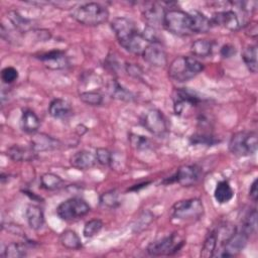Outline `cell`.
<instances>
[{
    "label": "cell",
    "instance_id": "3957f363",
    "mask_svg": "<svg viewBox=\"0 0 258 258\" xmlns=\"http://www.w3.org/2000/svg\"><path fill=\"white\" fill-rule=\"evenodd\" d=\"M162 26L167 31L177 36H188L195 34L190 13L180 9L166 10Z\"/></svg>",
    "mask_w": 258,
    "mask_h": 258
},
{
    "label": "cell",
    "instance_id": "7c38bea8",
    "mask_svg": "<svg viewBox=\"0 0 258 258\" xmlns=\"http://www.w3.org/2000/svg\"><path fill=\"white\" fill-rule=\"evenodd\" d=\"M173 108L174 112L177 115L183 113L186 107L197 106L202 100L196 92L190 91L185 88H180L174 91L173 93Z\"/></svg>",
    "mask_w": 258,
    "mask_h": 258
},
{
    "label": "cell",
    "instance_id": "7bdbcfd3",
    "mask_svg": "<svg viewBox=\"0 0 258 258\" xmlns=\"http://www.w3.org/2000/svg\"><path fill=\"white\" fill-rule=\"evenodd\" d=\"M245 31H246V34H248L249 36H251V37H256V36H257V33H258L256 22L248 23V24L246 25Z\"/></svg>",
    "mask_w": 258,
    "mask_h": 258
},
{
    "label": "cell",
    "instance_id": "f546056e",
    "mask_svg": "<svg viewBox=\"0 0 258 258\" xmlns=\"http://www.w3.org/2000/svg\"><path fill=\"white\" fill-rule=\"evenodd\" d=\"M217 246H218V237H217V233L216 230L211 231L208 236L206 237L202 250H201V257H212L215 255V252L217 250Z\"/></svg>",
    "mask_w": 258,
    "mask_h": 258
},
{
    "label": "cell",
    "instance_id": "8992f818",
    "mask_svg": "<svg viewBox=\"0 0 258 258\" xmlns=\"http://www.w3.org/2000/svg\"><path fill=\"white\" fill-rule=\"evenodd\" d=\"M91 211L90 205L82 198H70L58 205L56 214L62 221H75L85 217Z\"/></svg>",
    "mask_w": 258,
    "mask_h": 258
},
{
    "label": "cell",
    "instance_id": "b9f144b4",
    "mask_svg": "<svg viewBox=\"0 0 258 258\" xmlns=\"http://www.w3.org/2000/svg\"><path fill=\"white\" fill-rule=\"evenodd\" d=\"M249 197L250 199L256 203L257 202V198H258V190H257V178H255L253 180V182L251 183L250 185V188H249Z\"/></svg>",
    "mask_w": 258,
    "mask_h": 258
},
{
    "label": "cell",
    "instance_id": "7a4b0ae2",
    "mask_svg": "<svg viewBox=\"0 0 258 258\" xmlns=\"http://www.w3.org/2000/svg\"><path fill=\"white\" fill-rule=\"evenodd\" d=\"M204 70V64L192 56L180 55L175 57L168 67V76L179 83L187 82Z\"/></svg>",
    "mask_w": 258,
    "mask_h": 258
},
{
    "label": "cell",
    "instance_id": "f1b7e54d",
    "mask_svg": "<svg viewBox=\"0 0 258 258\" xmlns=\"http://www.w3.org/2000/svg\"><path fill=\"white\" fill-rule=\"evenodd\" d=\"M242 59L246 64L247 69L255 74L257 72V45L249 44L247 45L242 52Z\"/></svg>",
    "mask_w": 258,
    "mask_h": 258
},
{
    "label": "cell",
    "instance_id": "9c48e42d",
    "mask_svg": "<svg viewBox=\"0 0 258 258\" xmlns=\"http://www.w3.org/2000/svg\"><path fill=\"white\" fill-rule=\"evenodd\" d=\"M249 235L246 234L241 229L238 231L237 229L222 243L221 252L218 253V256L221 257H231L238 254L242 251L249 240Z\"/></svg>",
    "mask_w": 258,
    "mask_h": 258
},
{
    "label": "cell",
    "instance_id": "ab89813d",
    "mask_svg": "<svg viewBox=\"0 0 258 258\" xmlns=\"http://www.w3.org/2000/svg\"><path fill=\"white\" fill-rule=\"evenodd\" d=\"M125 68H126V72L131 77H133L135 79H141L142 78L143 71L138 64H136V63H126Z\"/></svg>",
    "mask_w": 258,
    "mask_h": 258
},
{
    "label": "cell",
    "instance_id": "d6a6232c",
    "mask_svg": "<svg viewBox=\"0 0 258 258\" xmlns=\"http://www.w3.org/2000/svg\"><path fill=\"white\" fill-rule=\"evenodd\" d=\"M80 100L90 106H100L103 104L104 96L98 90H89L81 92Z\"/></svg>",
    "mask_w": 258,
    "mask_h": 258
},
{
    "label": "cell",
    "instance_id": "e0dca14e",
    "mask_svg": "<svg viewBox=\"0 0 258 258\" xmlns=\"http://www.w3.org/2000/svg\"><path fill=\"white\" fill-rule=\"evenodd\" d=\"M71 164L78 169L87 170L96 165V155L88 150H79L70 158Z\"/></svg>",
    "mask_w": 258,
    "mask_h": 258
},
{
    "label": "cell",
    "instance_id": "d4e9b609",
    "mask_svg": "<svg viewBox=\"0 0 258 258\" xmlns=\"http://www.w3.org/2000/svg\"><path fill=\"white\" fill-rule=\"evenodd\" d=\"M214 44L211 40L201 38L195 40L190 45V52L199 57L210 56L213 52Z\"/></svg>",
    "mask_w": 258,
    "mask_h": 258
},
{
    "label": "cell",
    "instance_id": "d590c367",
    "mask_svg": "<svg viewBox=\"0 0 258 258\" xmlns=\"http://www.w3.org/2000/svg\"><path fill=\"white\" fill-rule=\"evenodd\" d=\"M190 142L191 144L194 145H207V146H211V145H214L216 143L219 142V140H217L213 135L211 134H205V133H202V134H194L191 137H190Z\"/></svg>",
    "mask_w": 258,
    "mask_h": 258
},
{
    "label": "cell",
    "instance_id": "e575fe53",
    "mask_svg": "<svg viewBox=\"0 0 258 258\" xmlns=\"http://www.w3.org/2000/svg\"><path fill=\"white\" fill-rule=\"evenodd\" d=\"M103 228V222L100 219H92L88 221L83 229V234L86 238H92L96 236Z\"/></svg>",
    "mask_w": 258,
    "mask_h": 258
},
{
    "label": "cell",
    "instance_id": "9a60e30c",
    "mask_svg": "<svg viewBox=\"0 0 258 258\" xmlns=\"http://www.w3.org/2000/svg\"><path fill=\"white\" fill-rule=\"evenodd\" d=\"M36 58L41 60L44 66L50 70H60L67 67L68 58L64 51L59 49H52L36 55Z\"/></svg>",
    "mask_w": 258,
    "mask_h": 258
},
{
    "label": "cell",
    "instance_id": "74e56055",
    "mask_svg": "<svg viewBox=\"0 0 258 258\" xmlns=\"http://www.w3.org/2000/svg\"><path fill=\"white\" fill-rule=\"evenodd\" d=\"M129 140H130L132 147L137 150H144V149H148L150 147V141L142 135L130 134Z\"/></svg>",
    "mask_w": 258,
    "mask_h": 258
},
{
    "label": "cell",
    "instance_id": "52a82bcc",
    "mask_svg": "<svg viewBox=\"0 0 258 258\" xmlns=\"http://www.w3.org/2000/svg\"><path fill=\"white\" fill-rule=\"evenodd\" d=\"M183 244V240L179 239L175 234H171L169 236L151 242L147 246L146 251L151 256L173 255L181 249Z\"/></svg>",
    "mask_w": 258,
    "mask_h": 258
},
{
    "label": "cell",
    "instance_id": "d6986e66",
    "mask_svg": "<svg viewBox=\"0 0 258 258\" xmlns=\"http://www.w3.org/2000/svg\"><path fill=\"white\" fill-rule=\"evenodd\" d=\"M7 156L13 161H31L36 158L37 153L32 149L31 146L26 147L19 144H14L7 148Z\"/></svg>",
    "mask_w": 258,
    "mask_h": 258
},
{
    "label": "cell",
    "instance_id": "484cf974",
    "mask_svg": "<svg viewBox=\"0 0 258 258\" xmlns=\"http://www.w3.org/2000/svg\"><path fill=\"white\" fill-rule=\"evenodd\" d=\"M108 91H109V94L111 95V97L114 99H117V100L129 102L134 99L133 94L130 91H128L127 89H125L124 87H122L116 80H112L109 83Z\"/></svg>",
    "mask_w": 258,
    "mask_h": 258
},
{
    "label": "cell",
    "instance_id": "ac0fdd59",
    "mask_svg": "<svg viewBox=\"0 0 258 258\" xmlns=\"http://www.w3.org/2000/svg\"><path fill=\"white\" fill-rule=\"evenodd\" d=\"M165 9L156 3H153L150 7H147L143 10V18L145 19L147 26L156 28L158 26H162L163 18L165 14Z\"/></svg>",
    "mask_w": 258,
    "mask_h": 258
},
{
    "label": "cell",
    "instance_id": "cb8c5ba5",
    "mask_svg": "<svg viewBox=\"0 0 258 258\" xmlns=\"http://www.w3.org/2000/svg\"><path fill=\"white\" fill-rule=\"evenodd\" d=\"M192 18L194 33H206L213 27L211 19L200 11L194 10L189 12Z\"/></svg>",
    "mask_w": 258,
    "mask_h": 258
},
{
    "label": "cell",
    "instance_id": "4fadbf2b",
    "mask_svg": "<svg viewBox=\"0 0 258 258\" xmlns=\"http://www.w3.org/2000/svg\"><path fill=\"white\" fill-rule=\"evenodd\" d=\"M141 55L147 63L153 67L161 68L167 63L166 52L161 44V41L149 42Z\"/></svg>",
    "mask_w": 258,
    "mask_h": 258
},
{
    "label": "cell",
    "instance_id": "7402d4cb",
    "mask_svg": "<svg viewBox=\"0 0 258 258\" xmlns=\"http://www.w3.org/2000/svg\"><path fill=\"white\" fill-rule=\"evenodd\" d=\"M25 217L28 226L32 230H39L44 224V215L40 207L36 205H29L25 211Z\"/></svg>",
    "mask_w": 258,
    "mask_h": 258
},
{
    "label": "cell",
    "instance_id": "836d02e7",
    "mask_svg": "<svg viewBox=\"0 0 258 258\" xmlns=\"http://www.w3.org/2000/svg\"><path fill=\"white\" fill-rule=\"evenodd\" d=\"M256 228H257V211L256 209H253L244 218L242 222L241 230L250 236L251 234L256 232Z\"/></svg>",
    "mask_w": 258,
    "mask_h": 258
},
{
    "label": "cell",
    "instance_id": "83f0119b",
    "mask_svg": "<svg viewBox=\"0 0 258 258\" xmlns=\"http://www.w3.org/2000/svg\"><path fill=\"white\" fill-rule=\"evenodd\" d=\"M63 185V179L52 172L43 173L40 176V187L45 190H55Z\"/></svg>",
    "mask_w": 258,
    "mask_h": 258
},
{
    "label": "cell",
    "instance_id": "5b68a950",
    "mask_svg": "<svg viewBox=\"0 0 258 258\" xmlns=\"http://www.w3.org/2000/svg\"><path fill=\"white\" fill-rule=\"evenodd\" d=\"M204 204L200 199L192 198L178 201L169 210L171 219L177 221H195L204 215Z\"/></svg>",
    "mask_w": 258,
    "mask_h": 258
},
{
    "label": "cell",
    "instance_id": "8d00e7d4",
    "mask_svg": "<svg viewBox=\"0 0 258 258\" xmlns=\"http://www.w3.org/2000/svg\"><path fill=\"white\" fill-rule=\"evenodd\" d=\"M95 155L97 162L101 165L109 166L113 163V154L107 148H97Z\"/></svg>",
    "mask_w": 258,
    "mask_h": 258
},
{
    "label": "cell",
    "instance_id": "1f68e13d",
    "mask_svg": "<svg viewBox=\"0 0 258 258\" xmlns=\"http://www.w3.org/2000/svg\"><path fill=\"white\" fill-rule=\"evenodd\" d=\"M99 202L102 207L109 209H115L121 205L120 195L116 189H111L102 194L100 196Z\"/></svg>",
    "mask_w": 258,
    "mask_h": 258
},
{
    "label": "cell",
    "instance_id": "60d3db41",
    "mask_svg": "<svg viewBox=\"0 0 258 258\" xmlns=\"http://www.w3.org/2000/svg\"><path fill=\"white\" fill-rule=\"evenodd\" d=\"M220 53L224 58H229L236 53V48L232 44H224L220 50Z\"/></svg>",
    "mask_w": 258,
    "mask_h": 258
},
{
    "label": "cell",
    "instance_id": "4316f807",
    "mask_svg": "<svg viewBox=\"0 0 258 258\" xmlns=\"http://www.w3.org/2000/svg\"><path fill=\"white\" fill-rule=\"evenodd\" d=\"M59 242L69 250H79L82 247V242L79 235L73 230H64L59 235Z\"/></svg>",
    "mask_w": 258,
    "mask_h": 258
},
{
    "label": "cell",
    "instance_id": "ba28073f",
    "mask_svg": "<svg viewBox=\"0 0 258 258\" xmlns=\"http://www.w3.org/2000/svg\"><path fill=\"white\" fill-rule=\"evenodd\" d=\"M141 123L147 131L156 136H162L168 131L167 120L158 109H150L144 113Z\"/></svg>",
    "mask_w": 258,
    "mask_h": 258
},
{
    "label": "cell",
    "instance_id": "277c9868",
    "mask_svg": "<svg viewBox=\"0 0 258 258\" xmlns=\"http://www.w3.org/2000/svg\"><path fill=\"white\" fill-rule=\"evenodd\" d=\"M258 137L255 131H239L232 135L229 141V150L236 156L246 157L257 151Z\"/></svg>",
    "mask_w": 258,
    "mask_h": 258
},
{
    "label": "cell",
    "instance_id": "ffe728a7",
    "mask_svg": "<svg viewBox=\"0 0 258 258\" xmlns=\"http://www.w3.org/2000/svg\"><path fill=\"white\" fill-rule=\"evenodd\" d=\"M40 126V120L38 116L30 109H24L21 113L20 127L21 130L27 134H34L37 132Z\"/></svg>",
    "mask_w": 258,
    "mask_h": 258
},
{
    "label": "cell",
    "instance_id": "4dcf8cb0",
    "mask_svg": "<svg viewBox=\"0 0 258 258\" xmlns=\"http://www.w3.org/2000/svg\"><path fill=\"white\" fill-rule=\"evenodd\" d=\"M27 251L28 250L26 244L13 242L5 247L2 256L6 258H20L25 257L27 255Z\"/></svg>",
    "mask_w": 258,
    "mask_h": 258
},
{
    "label": "cell",
    "instance_id": "8fae6325",
    "mask_svg": "<svg viewBox=\"0 0 258 258\" xmlns=\"http://www.w3.org/2000/svg\"><path fill=\"white\" fill-rule=\"evenodd\" d=\"M111 28L114 31L119 44L128 41L139 31L135 23L126 17H116L111 22Z\"/></svg>",
    "mask_w": 258,
    "mask_h": 258
},
{
    "label": "cell",
    "instance_id": "2e32d148",
    "mask_svg": "<svg viewBox=\"0 0 258 258\" xmlns=\"http://www.w3.org/2000/svg\"><path fill=\"white\" fill-rule=\"evenodd\" d=\"M30 146L32 149L38 153L42 151H51L60 148L61 143L58 139L53 138L44 133L34 134L30 140Z\"/></svg>",
    "mask_w": 258,
    "mask_h": 258
},
{
    "label": "cell",
    "instance_id": "44dd1931",
    "mask_svg": "<svg viewBox=\"0 0 258 258\" xmlns=\"http://www.w3.org/2000/svg\"><path fill=\"white\" fill-rule=\"evenodd\" d=\"M48 114L54 119L68 118L72 114V106L64 99H53L48 105Z\"/></svg>",
    "mask_w": 258,
    "mask_h": 258
},
{
    "label": "cell",
    "instance_id": "6da1fadb",
    "mask_svg": "<svg viewBox=\"0 0 258 258\" xmlns=\"http://www.w3.org/2000/svg\"><path fill=\"white\" fill-rule=\"evenodd\" d=\"M72 16L83 25L99 26L108 21L109 11L100 3L89 2L74 8Z\"/></svg>",
    "mask_w": 258,
    "mask_h": 258
},
{
    "label": "cell",
    "instance_id": "603a6c76",
    "mask_svg": "<svg viewBox=\"0 0 258 258\" xmlns=\"http://www.w3.org/2000/svg\"><path fill=\"white\" fill-rule=\"evenodd\" d=\"M234 197V190L228 180H220L214 190V198L217 203L223 205L230 202Z\"/></svg>",
    "mask_w": 258,
    "mask_h": 258
},
{
    "label": "cell",
    "instance_id": "f35d334b",
    "mask_svg": "<svg viewBox=\"0 0 258 258\" xmlns=\"http://www.w3.org/2000/svg\"><path fill=\"white\" fill-rule=\"evenodd\" d=\"M1 79L5 84H12L18 79V71L13 67H6L1 71Z\"/></svg>",
    "mask_w": 258,
    "mask_h": 258
},
{
    "label": "cell",
    "instance_id": "30bf717a",
    "mask_svg": "<svg viewBox=\"0 0 258 258\" xmlns=\"http://www.w3.org/2000/svg\"><path fill=\"white\" fill-rule=\"evenodd\" d=\"M201 168L197 165H182L164 182H177L182 186H191L199 182L201 179Z\"/></svg>",
    "mask_w": 258,
    "mask_h": 258
},
{
    "label": "cell",
    "instance_id": "5bb4252c",
    "mask_svg": "<svg viewBox=\"0 0 258 258\" xmlns=\"http://www.w3.org/2000/svg\"><path fill=\"white\" fill-rule=\"evenodd\" d=\"M210 19L213 26H222L230 31H237L242 26L240 18L234 10H223L215 12Z\"/></svg>",
    "mask_w": 258,
    "mask_h": 258
}]
</instances>
